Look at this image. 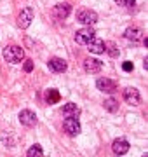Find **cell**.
Listing matches in <instances>:
<instances>
[{
  "label": "cell",
  "mask_w": 148,
  "mask_h": 157,
  "mask_svg": "<svg viewBox=\"0 0 148 157\" xmlns=\"http://www.w3.org/2000/svg\"><path fill=\"white\" fill-rule=\"evenodd\" d=\"M19 122L23 126H26V128H31V126L37 124V115L31 110H21L19 112Z\"/></svg>",
  "instance_id": "ba28073f"
},
{
  "label": "cell",
  "mask_w": 148,
  "mask_h": 157,
  "mask_svg": "<svg viewBox=\"0 0 148 157\" xmlns=\"http://www.w3.org/2000/svg\"><path fill=\"white\" fill-rule=\"evenodd\" d=\"M94 37H96V32H94L91 26H86V28H82V30H77V33H75V42L80 44V45H87Z\"/></svg>",
  "instance_id": "7a4b0ae2"
},
{
  "label": "cell",
  "mask_w": 148,
  "mask_h": 157,
  "mask_svg": "<svg viewBox=\"0 0 148 157\" xmlns=\"http://www.w3.org/2000/svg\"><path fill=\"white\" fill-rule=\"evenodd\" d=\"M26 155H28V157H42V155H44V150H42V147H40L39 143H35V145H31L28 148Z\"/></svg>",
  "instance_id": "ac0fdd59"
},
{
  "label": "cell",
  "mask_w": 148,
  "mask_h": 157,
  "mask_svg": "<svg viewBox=\"0 0 148 157\" xmlns=\"http://www.w3.org/2000/svg\"><path fill=\"white\" fill-rule=\"evenodd\" d=\"M59 100H61V94H59V91H57V89H49V91H46V103H49V105H54V103H57Z\"/></svg>",
  "instance_id": "2e32d148"
},
{
  "label": "cell",
  "mask_w": 148,
  "mask_h": 157,
  "mask_svg": "<svg viewBox=\"0 0 148 157\" xmlns=\"http://www.w3.org/2000/svg\"><path fill=\"white\" fill-rule=\"evenodd\" d=\"M87 49L91 51L92 54H101V52H105V42H103L101 39H94L87 44Z\"/></svg>",
  "instance_id": "4fadbf2b"
},
{
  "label": "cell",
  "mask_w": 148,
  "mask_h": 157,
  "mask_svg": "<svg viewBox=\"0 0 148 157\" xmlns=\"http://www.w3.org/2000/svg\"><path fill=\"white\" fill-rule=\"evenodd\" d=\"M112 150H113V154H117V155H124V154H127V150H129V141L125 140V138H117V140L112 143Z\"/></svg>",
  "instance_id": "9c48e42d"
},
{
  "label": "cell",
  "mask_w": 148,
  "mask_h": 157,
  "mask_svg": "<svg viewBox=\"0 0 148 157\" xmlns=\"http://www.w3.org/2000/svg\"><path fill=\"white\" fill-rule=\"evenodd\" d=\"M132 68H134V65H132L131 61H125L124 65H122V70H124V72H132Z\"/></svg>",
  "instance_id": "7402d4cb"
},
{
  "label": "cell",
  "mask_w": 148,
  "mask_h": 157,
  "mask_svg": "<svg viewBox=\"0 0 148 157\" xmlns=\"http://www.w3.org/2000/svg\"><path fill=\"white\" fill-rule=\"evenodd\" d=\"M49 70H52L54 73H63L66 68H68V65H66V61L65 59H61V58H52V59H49Z\"/></svg>",
  "instance_id": "8fae6325"
},
{
  "label": "cell",
  "mask_w": 148,
  "mask_h": 157,
  "mask_svg": "<svg viewBox=\"0 0 148 157\" xmlns=\"http://www.w3.org/2000/svg\"><path fill=\"white\" fill-rule=\"evenodd\" d=\"M124 100L129 103V105H139L141 103V96H139V91L136 87H125L124 89Z\"/></svg>",
  "instance_id": "52a82bcc"
},
{
  "label": "cell",
  "mask_w": 148,
  "mask_h": 157,
  "mask_svg": "<svg viewBox=\"0 0 148 157\" xmlns=\"http://www.w3.org/2000/svg\"><path fill=\"white\" fill-rule=\"evenodd\" d=\"M115 4L120 7H134L136 0H115Z\"/></svg>",
  "instance_id": "ffe728a7"
},
{
  "label": "cell",
  "mask_w": 148,
  "mask_h": 157,
  "mask_svg": "<svg viewBox=\"0 0 148 157\" xmlns=\"http://www.w3.org/2000/svg\"><path fill=\"white\" fill-rule=\"evenodd\" d=\"M61 113L65 117H77L80 113V108L75 105V103H66V105H63L61 108Z\"/></svg>",
  "instance_id": "5bb4252c"
},
{
  "label": "cell",
  "mask_w": 148,
  "mask_h": 157,
  "mask_svg": "<svg viewBox=\"0 0 148 157\" xmlns=\"http://www.w3.org/2000/svg\"><path fill=\"white\" fill-rule=\"evenodd\" d=\"M24 72H31V70H33V61H31V59H26V61H24Z\"/></svg>",
  "instance_id": "44dd1931"
},
{
  "label": "cell",
  "mask_w": 148,
  "mask_h": 157,
  "mask_svg": "<svg viewBox=\"0 0 148 157\" xmlns=\"http://www.w3.org/2000/svg\"><path fill=\"white\" fill-rule=\"evenodd\" d=\"M31 21H33V11L30 7H26V9H23V11L19 12V16H17V26L19 28L26 30L31 25Z\"/></svg>",
  "instance_id": "8992f818"
},
{
  "label": "cell",
  "mask_w": 148,
  "mask_h": 157,
  "mask_svg": "<svg viewBox=\"0 0 148 157\" xmlns=\"http://www.w3.org/2000/svg\"><path fill=\"white\" fill-rule=\"evenodd\" d=\"M72 12V6L66 4V2H63V4H57L54 9H52V14L54 17H59V19H65V17H68V14Z\"/></svg>",
  "instance_id": "7c38bea8"
},
{
  "label": "cell",
  "mask_w": 148,
  "mask_h": 157,
  "mask_svg": "<svg viewBox=\"0 0 148 157\" xmlns=\"http://www.w3.org/2000/svg\"><path fill=\"white\" fill-rule=\"evenodd\" d=\"M105 51H106L112 58L119 56V45L115 44V42H106V44H105Z\"/></svg>",
  "instance_id": "d6986e66"
},
{
  "label": "cell",
  "mask_w": 148,
  "mask_h": 157,
  "mask_svg": "<svg viewBox=\"0 0 148 157\" xmlns=\"http://www.w3.org/2000/svg\"><path fill=\"white\" fill-rule=\"evenodd\" d=\"M77 19H79L82 25H87V26H91L94 23L98 21V14L91 9H79L77 11Z\"/></svg>",
  "instance_id": "3957f363"
},
{
  "label": "cell",
  "mask_w": 148,
  "mask_h": 157,
  "mask_svg": "<svg viewBox=\"0 0 148 157\" xmlns=\"http://www.w3.org/2000/svg\"><path fill=\"white\" fill-rule=\"evenodd\" d=\"M96 87L101 93H108V94H113L117 91V84H115L112 78H106V77H101L96 80Z\"/></svg>",
  "instance_id": "5b68a950"
},
{
  "label": "cell",
  "mask_w": 148,
  "mask_h": 157,
  "mask_svg": "<svg viewBox=\"0 0 148 157\" xmlns=\"http://www.w3.org/2000/svg\"><path fill=\"white\" fill-rule=\"evenodd\" d=\"M141 35H143V32L139 28H136V26H134V28H127V30H125L124 37L127 40H131V42H138V40L141 39Z\"/></svg>",
  "instance_id": "9a60e30c"
},
{
  "label": "cell",
  "mask_w": 148,
  "mask_h": 157,
  "mask_svg": "<svg viewBox=\"0 0 148 157\" xmlns=\"http://www.w3.org/2000/svg\"><path fill=\"white\" fill-rule=\"evenodd\" d=\"M101 68H103V61H101V59L89 58V59L84 61V70H86V73H98V72H101Z\"/></svg>",
  "instance_id": "30bf717a"
},
{
  "label": "cell",
  "mask_w": 148,
  "mask_h": 157,
  "mask_svg": "<svg viewBox=\"0 0 148 157\" xmlns=\"http://www.w3.org/2000/svg\"><path fill=\"white\" fill-rule=\"evenodd\" d=\"M4 59L11 65H16V63H21L24 58V51L19 47V45H7L4 49Z\"/></svg>",
  "instance_id": "6da1fadb"
},
{
  "label": "cell",
  "mask_w": 148,
  "mask_h": 157,
  "mask_svg": "<svg viewBox=\"0 0 148 157\" xmlns=\"http://www.w3.org/2000/svg\"><path fill=\"white\" fill-rule=\"evenodd\" d=\"M63 128H65V133H66L68 136L80 135V122H79V119L77 117H65Z\"/></svg>",
  "instance_id": "277c9868"
},
{
  "label": "cell",
  "mask_w": 148,
  "mask_h": 157,
  "mask_svg": "<svg viewBox=\"0 0 148 157\" xmlns=\"http://www.w3.org/2000/svg\"><path fill=\"white\" fill-rule=\"evenodd\" d=\"M103 107H105V110H108L110 113H115L119 110V101L115 100V98H108V100H105Z\"/></svg>",
  "instance_id": "e0dca14e"
}]
</instances>
